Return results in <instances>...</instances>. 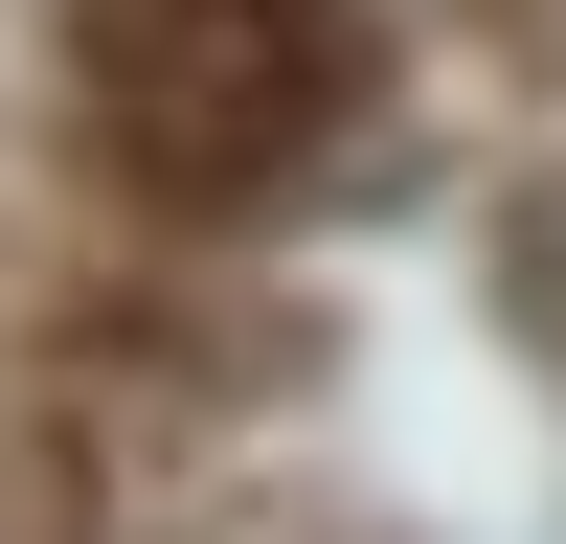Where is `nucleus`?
<instances>
[{
	"label": "nucleus",
	"mask_w": 566,
	"mask_h": 544,
	"mask_svg": "<svg viewBox=\"0 0 566 544\" xmlns=\"http://www.w3.org/2000/svg\"><path fill=\"white\" fill-rule=\"evenodd\" d=\"M69 69H91V136L159 205H250V181H295L340 136L363 23L340 0H69Z\"/></svg>",
	"instance_id": "1"
},
{
	"label": "nucleus",
	"mask_w": 566,
	"mask_h": 544,
	"mask_svg": "<svg viewBox=\"0 0 566 544\" xmlns=\"http://www.w3.org/2000/svg\"><path fill=\"white\" fill-rule=\"evenodd\" d=\"M499 341H522L544 386H566V159L522 181V205H499Z\"/></svg>",
	"instance_id": "2"
}]
</instances>
